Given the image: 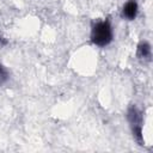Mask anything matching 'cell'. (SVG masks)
<instances>
[{"mask_svg":"<svg viewBox=\"0 0 153 153\" xmlns=\"http://www.w3.org/2000/svg\"><path fill=\"white\" fill-rule=\"evenodd\" d=\"M7 43H8V41H7L5 37H2V36L0 35V48H2V47H5V45H7Z\"/></svg>","mask_w":153,"mask_h":153,"instance_id":"6","label":"cell"},{"mask_svg":"<svg viewBox=\"0 0 153 153\" xmlns=\"http://www.w3.org/2000/svg\"><path fill=\"white\" fill-rule=\"evenodd\" d=\"M136 55H137V57H139L140 60H142L143 62L151 61V57H152V48H151V44H149L147 41L140 42L139 45H137Z\"/></svg>","mask_w":153,"mask_h":153,"instance_id":"4","label":"cell"},{"mask_svg":"<svg viewBox=\"0 0 153 153\" xmlns=\"http://www.w3.org/2000/svg\"><path fill=\"white\" fill-rule=\"evenodd\" d=\"M91 42L97 47H106L112 42L114 30L111 23L106 19L97 20L91 29L90 33Z\"/></svg>","mask_w":153,"mask_h":153,"instance_id":"1","label":"cell"},{"mask_svg":"<svg viewBox=\"0 0 153 153\" xmlns=\"http://www.w3.org/2000/svg\"><path fill=\"white\" fill-rule=\"evenodd\" d=\"M8 78H10V74L7 68L2 63H0V85H4L5 82H7Z\"/></svg>","mask_w":153,"mask_h":153,"instance_id":"5","label":"cell"},{"mask_svg":"<svg viewBox=\"0 0 153 153\" xmlns=\"http://www.w3.org/2000/svg\"><path fill=\"white\" fill-rule=\"evenodd\" d=\"M127 120L130 126L134 139L139 145H145L143 137V115L142 111L135 105H130L127 110Z\"/></svg>","mask_w":153,"mask_h":153,"instance_id":"2","label":"cell"},{"mask_svg":"<svg viewBox=\"0 0 153 153\" xmlns=\"http://www.w3.org/2000/svg\"><path fill=\"white\" fill-rule=\"evenodd\" d=\"M137 13H139V5H137L136 0H128L122 7L121 16H122V18H124L127 20H134L136 18Z\"/></svg>","mask_w":153,"mask_h":153,"instance_id":"3","label":"cell"}]
</instances>
